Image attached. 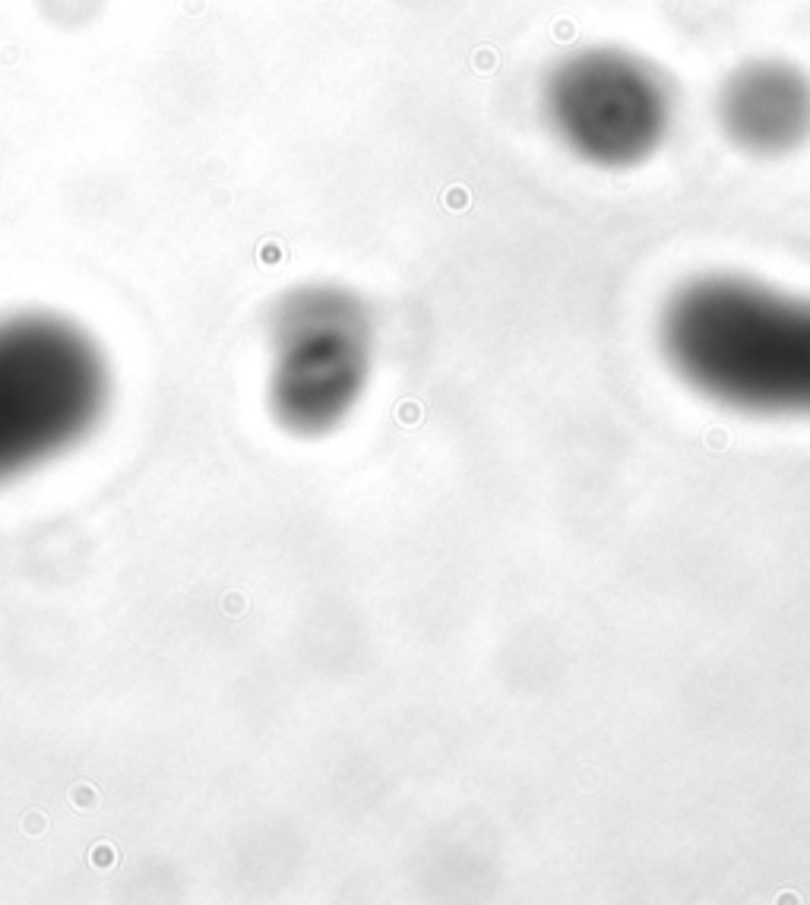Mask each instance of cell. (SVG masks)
Wrapping results in <instances>:
<instances>
[{
  "label": "cell",
  "instance_id": "cell-4",
  "mask_svg": "<svg viewBox=\"0 0 810 905\" xmlns=\"http://www.w3.org/2000/svg\"><path fill=\"white\" fill-rule=\"evenodd\" d=\"M374 320L342 285L289 291L269 323V406L295 434H323L355 408L371 377Z\"/></svg>",
  "mask_w": 810,
  "mask_h": 905
},
{
  "label": "cell",
  "instance_id": "cell-1",
  "mask_svg": "<svg viewBox=\"0 0 810 905\" xmlns=\"http://www.w3.org/2000/svg\"><path fill=\"white\" fill-rule=\"evenodd\" d=\"M668 367L709 402L747 415H810V298L734 273L668 295L658 317Z\"/></svg>",
  "mask_w": 810,
  "mask_h": 905
},
{
  "label": "cell",
  "instance_id": "cell-3",
  "mask_svg": "<svg viewBox=\"0 0 810 905\" xmlns=\"http://www.w3.org/2000/svg\"><path fill=\"white\" fill-rule=\"evenodd\" d=\"M538 98L557 146L599 171L646 165L678 127V92L662 67L608 41L554 61Z\"/></svg>",
  "mask_w": 810,
  "mask_h": 905
},
{
  "label": "cell",
  "instance_id": "cell-5",
  "mask_svg": "<svg viewBox=\"0 0 810 905\" xmlns=\"http://www.w3.org/2000/svg\"><path fill=\"white\" fill-rule=\"evenodd\" d=\"M712 117L725 143L744 156H791L810 143V70L779 54L734 63L718 79Z\"/></svg>",
  "mask_w": 810,
  "mask_h": 905
},
{
  "label": "cell",
  "instance_id": "cell-2",
  "mask_svg": "<svg viewBox=\"0 0 810 905\" xmlns=\"http://www.w3.org/2000/svg\"><path fill=\"white\" fill-rule=\"evenodd\" d=\"M101 349L54 313L0 320V484L61 456L108 406Z\"/></svg>",
  "mask_w": 810,
  "mask_h": 905
}]
</instances>
